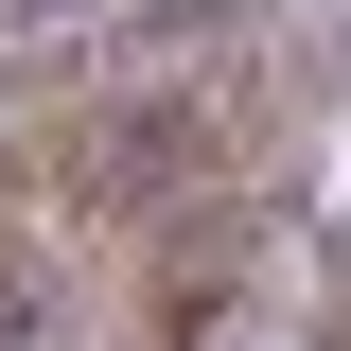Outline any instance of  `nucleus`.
Masks as SVG:
<instances>
[]
</instances>
